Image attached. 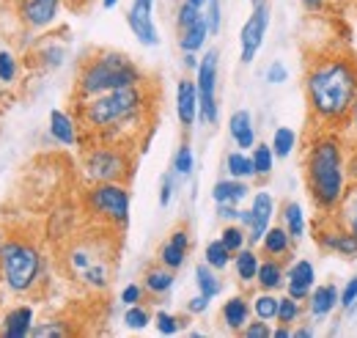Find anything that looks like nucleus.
<instances>
[{
  "label": "nucleus",
  "instance_id": "nucleus-1",
  "mask_svg": "<svg viewBox=\"0 0 357 338\" xmlns=\"http://www.w3.org/2000/svg\"><path fill=\"white\" fill-rule=\"evenodd\" d=\"M305 122L311 132H344L357 99V55L344 44L321 47L305 58Z\"/></svg>",
  "mask_w": 357,
  "mask_h": 338
},
{
  "label": "nucleus",
  "instance_id": "nucleus-2",
  "mask_svg": "<svg viewBox=\"0 0 357 338\" xmlns=\"http://www.w3.org/2000/svg\"><path fill=\"white\" fill-rule=\"evenodd\" d=\"M154 105H157V94L149 78L137 85L116 88L83 102H75L77 127L83 132L80 138L135 146L143 140L146 124L154 122Z\"/></svg>",
  "mask_w": 357,
  "mask_h": 338
},
{
  "label": "nucleus",
  "instance_id": "nucleus-3",
  "mask_svg": "<svg viewBox=\"0 0 357 338\" xmlns=\"http://www.w3.org/2000/svg\"><path fill=\"white\" fill-rule=\"evenodd\" d=\"M303 179L319 214L335 212L341 204L349 170H347V143L341 132H311L303 146Z\"/></svg>",
  "mask_w": 357,
  "mask_h": 338
},
{
  "label": "nucleus",
  "instance_id": "nucleus-4",
  "mask_svg": "<svg viewBox=\"0 0 357 338\" xmlns=\"http://www.w3.org/2000/svg\"><path fill=\"white\" fill-rule=\"evenodd\" d=\"M146 80L143 69L135 64L127 52L119 50H96L80 64L77 80H75V96L72 102H83L91 96L116 91V88H127Z\"/></svg>",
  "mask_w": 357,
  "mask_h": 338
},
{
  "label": "nucleus",
  "instance_id": "nucleus-5",
  "mask_svg": "<svg viewBox=\"0 0 357 338\" xmlns=\"http://www.w3.org/2000/svg\"><path fill=\"white\" fill-rule=\"evenodd\" d=\"M83 170H86L91 184H96V182L127 184L135 173L132 146L110 143V140H91L83 152Z\"/></svg>",
  "mask_w": 357,
  "mask_h": 338
},
{
  "label": "nucleus",
  "instance_id": "nucleus-6",
  "mask_svg": "<svg viewBox=\"0 0 357 338\" xmlns=\"http://www.w3.org/2000/svg\"><path fill=\"white\" fill-rule=\"evenodd\" d=\"M86 210L91 217L110 231H124L130 226V190L121 182H96L86 190Z\"/></svg>",
  "mask_w": 357,
  "mask_h": 338
},
{
  "label": "nucleus",
  "instance_id": "nucleus-7",
  "mask_svg": "<svg viewBox=\"0 0 357 338\" xmlns=\"http://www.w3.org/2000/svg\"><path fill=\"white\" fill-rule=\"evenodd\" d=\"M0 275L8 289L28 292L42 275V256L22 240H8L0 245Z\"/></svg>",
  "mask_w": 357,
  "mask_h": 338
},
{
  "label": "nucleus",
  "instance_id": "nucleus-8",
  "mask_svg": "<svg viewBox=\"0 0 357 338\" xmlns=\"http://www.w3.org/2000/svg\"><path fill=\"white\" fill-rule=\"evenodd\" d=\"M311 234L321 254H335L338 258H347V261L357 258V237L347 226H341V220L333 212H327V214L316 212Z\"/></svg>",
  "mask_w": 357,
  "mask_h": 338
},
{
  "label": "nucleus",
  "instance_id": "nucleus-9",
  "mask_svg": "<svg viewBox=\"0 0 357 338\" xmlns=\"http://www.w3.org/2000/svg\"><path fill=\"white\" fill-rule=\"evenodd\" d=\"M218 66H220V52L212 47L206 55L198 61L195 69V88H198V119L209 127L218 124L220 110H218Z\"/></svg>",
  "mask_w": 357,
  "mask_h": 338
},
{
  "label": "nucleus",
  "instance_id": "nucleus-10",
  "mask_svg": "<svg viewBox=\"0 0 357 338\" xmlns=\"http://www.w3.org/2000/svg\"><path fill=\"white\" fill-rule=\"evenodd\" d=\"M269 28V3L267 6H256L253 14L248 17V22L242 25V34H239V61L245 66H250L264 44Z\"/></svg>",
  "mask_w": 357,
  "mask_h": 338
},
{
  "label": "nucleus",
  "instance_id": "nucleus-11",
  "mask_svg": "<svg viewBox=\"0 0 357 338\" xmlns=\"http://www.w3.org/2000/svg\"><path fill=\"white\" fill-rule=\"evenodd\" d=\"M127 25L143 47H157L160 44V34H157V25H154V0H132V6L127 11Z\"/></svg>",
  "mask_w": 357,
  "mask_h": 338
},
{
  "label": "nucleus",
  "instance_id": "nucleus-12",
  "mask_svg": "<svg viewBox=\"0 0 357 338\" xmlns=\"http://www.w3.org/2000/svg\"><path fill=\"white\" fill-rule=\"evenodd\" d=\"M275 210H278V204H275V198L269 196L267 190H259L253 196V204L248 210L250 212V220H248V242L250 245H259L261 242V237L267 234V228L272 226Z\"/></svg>",
  "mask_w": 357,
  "mask_h": 338
},
{
  "label": "nucleus",
  "instance_id": "nucleus-13",
  "mask_svg": "<svg viewBox=\"0 0 357 338\" xmlns=\"http://www.w3.org/2000/svg\"><path fill=\"white\" fill-rule=\"evenodd\" d=\"M187 254H190V228H187V223H178L176 228L168 234V240L160 245L157 261L171 267V270H178V267H184Z\"/></svg>",
  "mask_w": 357,
  "mask_h": 338
},
{
  "label": "nucleus",
  "instance_id": "nucleus-14",
  "mask_svg": "<svg viewBox=\"0 0 357 338\" xmlns=\"http://www.w3.org/2000/svg\"><path fill=\"white\" fill-rule=\"evenodd\" d=\"M313 286H316L313 261H308V258H294L291 267L286 270V295L303 302V300H308Z\"/></svg>",
  "mask_w": 357,
  "mask_h": 338
},
{
  "label": "nucleus",
  "instance_id": "nucleus-15",
  "mask_svg": "<svg viewBox=\"0 0 357 338\" xmlns=\"http://www.w3.org/2000/svg\"><path fill=\"white\" fill-rule=\"evenodd\" d=\"M261 254L264 258H278V261H291V256H294V245H297V240L286 231V226L280 223V226H269L267 234L261 237Z\"/></svg>",
  "mask_w": 357,
  "mask_h": 338
},
{
  "label": "nucleus",
  "instance_id": "nucleus-16",
  "mask_svg": "<svg viewBox=\"0 0 357 338\" xmlns=\"http://www.w3.org/2000/svg\"><path fill=\"white\" fill-rule=\"evenodd\" d=\"M176 116L184 132H190L195 127V119H198V88H195V80H190V78H181L176 83Z\"/></svg>",
  "mask_w": 357,
  "mask_h": 338
},
{
  "label": "nucleus",
  "instance_id": "nucleus-17",
  "mask_svg": "<svg viewBox=\"0 0 357 338\" xmlns=\"http://www.w3.org/2000/svg\"><path fill=\"white\" fill-rule=\"evenodd\" d=\"M338 300H341V289H338L335 281L313 286L311 295H308V314H311L313 322H324L338 308Z\"/></svg>",
  "mask_w": 357,
  "mask_h": 338
},
{
  "label": "nucleus",
  "instance_id": "nucleus-18",
  "mask_svg": "<svg viewBox=\"0 0 357 338\" xmlns=\"http://www.w3.org/2000/svg\"><path fill=\"white\" fill-rule=\"evenodd\" d=\"M61 8V0H22V22L28 28H47L50 22H55Z\"/></svg>",
  "mask_w": 357,
  "mask_h": 338
},
{
  "label": "nucleus",
  "instance_id": "nucleus-19",
  "mask_svg": "<svg viewBox=\"0 0 357 338\" xmlns=\"http://www.w3.org/2000/svg\"><path fill=\"white\" fill-rule=\"evenodd\" d=\"M220 322H223L225 330L231 333H242V328L250 322V302L245 295H234L228 297L220 308Z\"/></svg>",
  "mask_w": 357,
  "mask_h": 338
},
{
  "label": "nucleus",
  "instance_id": "nucleus-20",
  "mask_svg": "<svg viewBox=\"0 0 357 338\" xmlns=\"http://www.w3.org/2000/svg\"><path fill=\"white\" fill-rule=\"evenodd\" d=\"M228 132H231V140L236 143V149L250 152L256 146V129H253L250 110H234L228 119Z\"/></svg>",
  "mask_w": 357,
  "mask_h": 338
},
{
  "label": "nucleus",
  "instance_id": "nucleus-21",
  "mask_svg": "<svg viewBox=\"0 0 357 338\" xmlns=\"http://www.w3.org/2000/svg\"><path fill=\"white\" fill-rule=\"evenodd\" d=\"M174 284H176V270H171V267H165L160 261L143 272V292H149L154 297L168 295L174 289Z\"/></svg>",
  "mask_w": 357,
  "mask_h": 338
},
{
  "label": "nucleus",
  "instance_id": "nucleus-22",
  "mask_svg": "<svg viewBox=\"0 0 357 338\" xmlns=\"http://www.w3.org/2000/svg\"><path fill=\"white\" fill-rule=\"evenodd\" d=\"M31 330H33V308L31 305H20L6 314L3 338H28Z\"/></svg>",
  "mask_w": 357,
  "mask_h": 338
},
{
  "label": "nucleus",
  "instance_id": "nucleus-23",
  "mask_svg": "<svg viewBox=\"0 0 357 338\" xmlns=\"http://www.w3.org/2000/svg\"><path fill=\"white\" fill-rule=\"evenodd\" d=\"M50 135H52L61 146H75V143L80 140V127H77V122H75L69 113L52 110V113H50Z\"/></svg>",
  "mask_w": 357,
  "mask_h": 338
},
{
  "label": "nucleus",
  "instance_id": "nucleus-24",
  "mask_svg": "<svg viewBox=\"0 0 357 338\" xmlns=\"http://www.w3.org/2000/svg\"><path fill=\"white\" fill-rule=\"evenodd\" d=\"M256 284H259L261 292H278L280 286H286V267H283V261H278V258L259 261Z\"/></svg>",
  "mask_w": 357,
  "mask_h": 338
},
{
  "label": "nucleus",
  "instance_id": "nucleus-25",
  "mask_svg": "<svg viewBox=\"0 0 357 338\" xmlns=\"http://www.w3.org/2000/svg\"><path fill=\"white\" fill-rule=\"evenodd\" d=\"M248 196H250L248 182H245V179H234V176L215 182V187H212L215 204H239V201H245Z\"/></svg>",
  "mask_w": 357,
  "mask_h": 338
},
{
  "label": "nucleus",
  "instance_id": "nucleus-26",
  "mask_svg": "<svg viewBox=\"0 0 357 338\" xmlns=\"http://www.w3.org/2000/svg\"><path fill=\"white\" fill-rule=\"evenodd\" d=\"M280 220H283L286 231H289L297 242L308 234V220H305V214H303V204H297V201H283V204H280Z\"/></svg>",
  "mask_w": 357,
  "mask_h": 338
},
{
  "label": "nucleus",
  "instance_id": "nucleus-27",
  "mask_svg": "<svg viewBox=\"0 0 357 338\" xmlns=\"http://www.w3.org/2000/svg\"><path fill=\"white\" fill-rule=\"evenodd\" d=\"M333 214L341 220V226H347V228L357 237V179H349L347 193H344L341 204L335 207Z\"/></svg>",
  "mask_w": 357,
  "mask_h": 338
},
{
  "label": "nucleus",
  "instance_id": "nucleus-28",
  "mask_svg": "<svg viewBox=\"0 0 357 338\" xmlns=\"http://www.w3.org/2000/svg\"><path fill=\"white\" fill-rule=\"evenodd\" d=\"M259 254L253 251V248H242V251H236L234 254V272H236V278H239V284L242 286H248V284H256V272H259Z\"/></svg>",
  "mask_w": 357,
  "mask_h": 338
},
{
  "label": "nucleus",
  "instance_id": "nucleus-29",
  "mask_svg": "<svg viewBox=\"0 0 357 338\" xmlns=\"http://www.w3.org/2000/svg\"><path fill=\"white\" fill-rule=\"evenodd\" d=\"M206 39H209V25H206L204 17H198L190 28L178 31V47H181V52H198L206 44Z\"/></svg>",
  "mask_w": 357,
  "mask_h": 338
},
{
  "label": "nucleus",
  "instance_id": "nucleus-30",
  "mask_svg": "<svg viewBox=\"0 0 357 338\" xmlns=\"http://www.w3.org/2000/svg\"><path fill=\"white\" fill-rule=\"evenodd\" d=\"M195 284H198V292L204 297H209V300H215V297L223 292V281L218 278V270L209 267L206 261L195 267Z\"/></svg>",
  "mask_w": 357,
  "mask_h": 338
},
{
  "label": "nucleus",
  "instance_id": "nucleus-31",
  "mask_svg": "<svg viewBox=\"0 0 357 338\" xmlns=\"http://www.w3.org/2000/svg\"><path fill=\"white\" fill-rule=\"evenodd\" d=\"M225 170H228V176H234V179H245V182L256 176L253 157H250L248 152H242V149L228 152V157H225Z\"/></svg>",
  "mask_w": 357,
  "mask_h": 338
},
{
  "label": "nucleus",
  "instance_id": "nucleus-32",
  "mask_svg": "<svg viewBox=\"0 0 357 338\" xmlns=\"http://www.w3.org/2000/svg\"><path fill=\"white\" fill-rule=\"evenodd\" d=\"M297 140H300V135L294 132L291 127H278L275 129V135H272V152H275V160H286V157H291L294 154V149H297Z\"/></svg>",
  "mask_w": 357,
  "mask_h": 338
},
{
  "label": "nucleus",
  "instance_id": "nucleus-33",
  "mask_svg": "<svg viewBox=\"0 0 357 338\" xmlns=\"http://www.w3.org/2000/svg\"><path fill=\"white\" fill-rule=\"evenodd\" d=\"M250 157H253V168H256V176L259 179H269L272 176V168H275V152L269 143H256L250 149Z\"/></svg>",
  "mask_w": 357,
  "mask_h": 338
},
{
  "label": "nucleus",
  "instance_id": "nucleus-34",
  "mask_svg": "<svg viewBox=\"0 0 357 338\" xmlns=\"http://www.w3.org/2000/svg\"><path fill=\"white\" fill-rule=\"evenodd\" d=\"M278 302H280V297L275 295V292H259V295L253 297L250 311L256 314V319L272 322V319H278Z\"/></svg>",
  "mask_w": 357,
  "mask_h": 338
},
{
  "label": "nucleus",
  "instance_id": "nucleus-35",
  "mask_svg": "<svg viewBox=\"0 0 357 338\" xmlns=\"http://www.w3.org/2000/svg\"><path fill=\"white\" fill-rule=\"evenodd\" d=\"M220 242H223L231 254L242 251L248 245V228L242 223H225L223 231H220Z\"/></svg>",
  "mask_w": 357,
  "mask_h": 338
},
{
  "label": "nucleus",
  "instance_id": "nucleus-36",
  "mask_svg": "<svg viewBox=\"0 0 357 338\" xmlns=\"http://www.w3.org/2000/svg\"><path fill=\"white\" fill-rule=\"evenodd\" d=\"M204 258H206L209 267H215V270L220 272V270H225V267L234 261V254L225 248L220 240H212V242L206 245V251H204Z\"/></svg>",
  "mask_w": 357,
  "mask_h": 338
},
{
  "label": "nucleus",
  "instance_id": "nucleus-37",
  "mask_svg": "<svg viewBox=\"0 0 357 338\" xmlns=\"http://www.w3.org/2000/svg\"><path fill=\"white\" fill-rule=\"evenodd\" d=\"M174 173L181 176V179H187V176H192V168H195V154H192V146L184 140L181 146L176 149V154H174Z\"/></svg>",
  "mask_w": 357,
  "mask_h": 338
},
{
  "label": "nucleus",
  "instance_id": "nucleus-38",
  "mask_svg": "<svg viewBox=\"0 0 357 338\" xmlns=\"http://www.w3.org/2000/svg\"><path fill=\"white\" fill-rule=\"evenodd\" d=\"M300 316H303V302L289 295L280 297V302H278V322L280 325H294V322H300Z\"/></svg>",
  "mask_w": 357,
  "mask_h": 338
},
{
  "label": "nucleus",
  "instance_id": "nucleus-39",
  "mask_svg": "<svg viewBox=\"0 0 357 338\" xmlns=\"http://www.w3.org/2000/svg\"><path fill=\"white\" fill-rule=\"evenodd\" d=\"M151 322V311L146 308V305H127V314H124V325L130 328V330H143L146 325Z\"/></svg>",
  "mask_w": 357,
  "mask_h": 338
},
{
  "label": "nucleus",
  "instance_id": "nucleus-40",
  "mask_svg": "<svg viewBox=\"0 0 357 338\" xmlns=\"http://www.w3.org/2000/svg\"><path fill=\"white\" fill-rule=\"evenodd\" d=\"M198 17H204V11L201 8H195V6H190L187 0H181L176 8V31H184V28H190Z\"/></svg>",
  "mask_w": 357,
  "mask_h": 338
},
{
  "label": "nucleus",
  "instance_id": "nucleus-41",
  "mask_svg": "<svg viewBox=\"0 0 357 338\" xmlns=\"http://www.w3.org/2000/svg\"><path fill=\"white\" fill-rule=\"evenodd\" d=\"M204 20H206V25H209V36H218V34H220V20H223L220 0H209V3H206Z\"/></svg>",
  "mask_w": 357,
  "mask_h": 338
},
{
  "label": "nucleus",
  "instance_id": "nucleus-42",
  "mask_svg": "<svg viewBox=\"0 0 357 338\" xmlns=\"http://www.w3.org/2000/svg\"><path fill=\"white\" fill-rule=\"evenodd\" d=\"M154 325H157V330H160L162 336H176L178 330H181V322H178V316L168 314V311H160V314L154 316Z\"/></svg>",
  "mask_w": 357,
  "mask_h": 338
},
{
  "label": "nucleus",
  "instance_id": "nucleus-43",
  "mask_svg": "<svg viewBox=\"0 0 357 338\" xmlns=\"http://www.w3.org/2000/svg\"><path fill=\"white\" fill-rule=\"evenodd\" d=\"M17 78V58L8 50H0V83H11Z\"/></svg>",
  "mask_w": 357,
  "mask_h": 338
},
{
  "label": "nucleus",
  "instance_id": "nucleus-44",
  "mask_svg": "<svg viewBox=\"0 0 357 338\" xmlns=\"http://www.w3.org/2000/svg\"><path fill=\"white\" fill-rule=\"evenodd\" d=\"M344 143H347V149L349 152H357V99L355 105H352V113H349V122H347V127H344Z\"/></svg>",
  "mask_w": 357,
  "mask_h": 338
},
{
  "label": "nucleus",
  "instance_id": "nucleus-45",
  "mask_svg": "<svg viewBox=\"0 0 357 338\" xmlns=\"http://www.w3.org/2000/svg\"><path fill=\"white\" fill-rule=\"evenodd\" d=\"M338 305L344 308V311H352L357 305V275H352L349 281H347V286L341 289V300H338Z\"/></svg>",
  "mask_w": 357,
  "mask_h": 338
},
{
  "label": "nucleus",
  "instance_id": "nucleus-46",
  "mask_svg": "<svg viewBox=\"0 0 357 338\" xmlns=\"http://www.w3.org/2000/svg\"><path fill=\"white\" fill-rule=\"evenodd\" d=\"M242 336L245 338H272V328H269V322H264V319H259V322H248V325L242 328Z\"/></svg>",
  "mask_w": 357,
  "mask_h": 338
},
{
  "label": "nucleus",
  "instance_id": "nucleus-47",
  "mask_svg": "<svg viewBox=\"0 0 357 338\" xmlns=\"http://www.w3.org/2000/svg\"><path fill=\"white\" fill-rule=\"evenodd\" d=\"M31 336H36V338H45V336L61 338V336H69V330H66L61 322H50V325H39V328H33V330H31Z\"/></svg>",
  "mask_w": 357,
  "mask_h": 338
},
{
  "label": "nucleus",
  "instance_id": "nucleus-48",
  "mask_svg": "<svg viewBox=\"0 0 357 338\" xmlns=\"http://www.w3.org/2000/svg\"><path fill=\"white\" fill-rule=\"evenodd\" d=\"M286 80H289V69H286L280 61H272L267 66V83L280 85V83H286Z\"/></svg>",
  "mask_w": 357,
  "mask_h": 338
},
{
  "label": "nucleus",
  "instance_id": "nucleus-49",
  "mask_svg": "<svg viewBox=\"0 0 357 338\" xmlns=\"http://www.w3.org/2000/svg\"><path fill=\"white\" fill-rule=\"evenodd\" d=\"M174 176L176 173H165L162 182H160V207H171V198H174Z\"/></svg>",
  "mask_w": 357,
  "mask_h": 338
},
{
  "label": "nucleus",
  "instance_id": "nucleus-50",
  "mask_svg": "<svg viewBox=\"0 0 357 338\" xmlns=\"http://www.w3.org/2000/svg\"><path fill=\"white\" fill-rule=\"evenodd\" d=\"M140 300H143V286H140V284L124 286V292H121V302H124V305H137Z\"/></svg>",
  "mask_w": 357,
  "mask_h": 338
},
{
  "label": "nucleus",
  "instance_id": "nucleus-51",
  "mask_svg": "<svg viewBox=\"0 0 357 338\" xmlns=\"http://www.w3.org/2000/svg\"><path fill=\"white\" fill-rule=\"evenodd\" d=\"M218 217L225 223H239V210L236 204H218Z\"/></svg>",
  "mask_w": 357,
  "mask_h": 338
},
{
  "label": "nucleus",
  "instance_id": "nucleus-52",
  "mask_svg": "<svg viewBox=\"0 0 357 338\" xmlns=\"http://www.w3.org/2000/svg\"><path fill=\"white\" fill-rule=\"evenodd\" d=\"M209 302H212L209 297H204L201 292H198V295H195L192 300H190V302H187V311H190V314H204V311L209 308Z\"/></svg>",
  "mask_w": 357,
  "mask_h": 338
},
{
  "label": "nucleus",
  "instance_id": "nucleus-53",
  "mask_svg": "<svg viewBox=\"0 0 357 338\" xmlns=\"http://www.w3.org/2000/svg\"><path fill=\"white\" fill-rule=\"evenodd\" d=\"M303 8H305L308 14H319V11L324 8V0H303Z\"/></svg>",
  "mask_w": 357,
  "mask_h": 338
},
{
  "label": "nucleus",
  "instance_id": "nucleus-54",
  "mask_svg": "<svg viewBox=\"0 0 357 338\" xmlns=\"http://www.w3.org/2000/svg\"><path fill=\"white\" fill-rule=\"evenodd\" d=\"M291 333H294L291 325H280V328L272 330V338H291Z\"/></svg>",
  "mask_w": 357,
  "mask_h": 338
},
{
  "label": "nucleus",
  "instance_id": "nucleus-55",
  "mask_svg": "<svg viewBox=\"0 0 357 338\" xmlns=\"http://www.w3.org/2000/svg\"><path fill=\"white\" fill-rule=\"evenodd\" d=\"M63 3H66V6L72 8V11H83V8L89 6L91 0H63Z\"/></svg>",
  "mask_w": 357,
  "mask_h": 338
},
{
  "label": "nucleus",
  "instance_id": "nucleus-56",
  "mask_svg": "<svg viewBox=\"0 0 357 338\" xmlns=\"http://www.w3.org/2000/svg\"><path fill=\"white\" fill-rule=\"evenodd\" d=\"M184 66H187V69H198V58H195V52H184Z\"/></svg>",
  "mask_w": 357,
  "mask_h": 338
},
{
  "label": "nucleus",
  "instance_id": "nucleus-57",
  "mask_svg": "<svg viewBox=\"0 0 357 338\" xmlns=\"http://www.w3.org/2000/svg\"><path fill=\"white\" fill-rule=\"evenodd\" d=\"M313 333H316V330H313V328H308V325H305V328H297V330H294L291 336H297V338H311Z\"/></svg>",
  "mask_w": 357,
  "mask_h": 338
},
{
  "label": "nucleus",
  "instance_id": "nucleus-58",
  "mask_svg": "<svg viewBox=\"0 0 357 338\" xmlns=\"http://www.w3.org/2000/svg\"><path fill=\"white\" fill-rule=\"evenodd\" d=\"M187 3H190V6H195V8H201V11H204V8H206V3H209V0H187Z\"/></svg>",
  "mask_w": 357,
  "mask_h": 338
},
{
  "label": "nucleus",
  "instance_id": "nucleus-59",
  "mask_svg": "<svg viewBox=\"0 0 357 338\" xmlns=\"http://www.w3.org/2000/svg\"><path fill=\"white\" fill-rule=\"evenodd\" d=\"M102 6H105V8H116V6H119V0H102Z\"/></svg>",
  "mask_w": 357,
  "mask_h": 338
},
{
  "label": "nucleus",
  "instance_id": "nucleus-60",
  "mask_svg": "<svg viewBox=\"0 0 357 338\" xmlns=\"http://www.w3.org/2000/svg\"><path fill=\"white\" fill-rule=\"evenodd\" d=\"M269 0H250V6H253V8H256V6H267Z\"/></svg>",
  "mask_w": 357,
  "mask_h": 338
}]
</instances>
